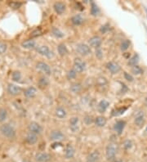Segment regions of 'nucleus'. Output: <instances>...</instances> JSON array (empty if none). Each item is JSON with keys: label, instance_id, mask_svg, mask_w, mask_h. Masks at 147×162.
Instances as JSON below:
<instances>
[{"label": "nucleus", "instance_id": "nucleus-1", "mask_svg": "<svg viewBox=\"0 0 147 162\" xmlns=\"http://www.w3.org/2000/svg\"><path fill=\"white\" fill-rule=\"evenodd\" d=\"M118 145L114 143H109L106 148V159L109 161H114L115 160L116 155L118 153Z\"/></svg>", "mask_w": 147, "mask_h": 162}, {"label": "nucleus", "instance_id": "nucleus-2", "mask_svg": "<svg viewBox=\"0 0 147 162\" xmlns=\"http://www.w3.org/2000/svg\"><path fill=\"white\" fill-rule=\"evenodd\" d=\"M0 132L2 135L8 138H13L16 136V131H15L14 128L8 124H2L0 128Z\"/></svg>", "mask_w": 147, "mask_h": 162}, {"label": "nucleus", "instance_id": "nucleus-3", "mask_svg": "<svg viewBox=\"0 0 147 162\" xmlns=\"http://www.w3.org/2000/svg\"><path fill=\"white\" fill-rule=\"evenodd\" d=\"M86 62L82 60L81 58L76 57L74 61V67L73 69L76 71L77 73H82L83 71H84L86 69Z\"/></svg>", "mask_w": 147, "mask_h": 162}, {"label": "nucleus", "instance_id": "nucleus-4", "mask_svg": "<svg viewBox=\"0 0 147 162\" xmlns=\"http://www.w3.org/2000/svg\"><path fill=\"white\" fill-rule=\"evenodd\" d=\"M145 114L144 111L141 110L136 111L135 116H134V124L138 127H141V126L145 124Z\"/></svg>", "mask_w": 147, "mask_h": 162}, {"label": "nucleus", "instance_id": "nucleus-5", "mask_svg": "<svg viewBox=\"0 0 147 162\" xmlns=\"http://www.w3.org/2000/svg\"><path fill=\"white\" fill-rule=\"evenodd\" d=\"M76 51L81 56H87L91 53V49L85 44H79L76 45Z\"/></svg>", "mask_w": 147, "mask_h": 162}, {"label": "nucleus", "instance_id": "nucleus-6", "mask_svg": "<svg viewBox=\"0 0 147 162\" xmlns=\"http://www.w3.org/2000/svg\"><path fill=\"white\" fill-rule=\"evenodd\" d=\"M36 51L39 53L40 55L45 56L48 58H52L53 57V52L51 51L49 48L48 46H44V45H42V46H39L38 48H36Z\"/></svg>", "mask_w": 147, "mask_h": 162}, {"label": "nucleus", "instance_id": "nucleus-7", "mask_svg": "<svg viewBox=\"0 0 147 162\" xmlns=\"http://www.w3.org/2000/svg\"><path fill=\"white\" fill-rule=\"evenodd\" d=\"M36 69L38 70H39V71L44 73L47 75H50L51 73H52L50 66L47 63L44 62V61H39V62L37 63Z\"/></svg>", "mask_w": 147, "mask_h": 162}, {"label": "nucleus", "instance_id": "nucleus-8", "mask_svg": "<svg viewBox=\"0 0 147 162\" xmlns=\"http://www.w3.org/2000/svg\"><path fill=\"white\" fill-rule=\"evenodd\" d=\"M106 68L108 69V70L111 74L113 75H115V74H118L121 70L120 65H118V63L114 62V61H110L106 64Z\"/></svg>", "mask_w": 147, "mask_h": 162}, {"label": "nucleus", "instance_id": "nucleus-9", "mask_svg": "<svg viewBox=\"0 0 147 162\" xmlns=\"http://www.w3.org/2000/svg\"><path fill=\"white\" fill-rule=\"evenodd\" d=\"M64 138H65V135L60 130H52L49 135V139L51 141H55V142L62 140Z\"/></svg>", "mask_w": 147, "mask_h": 162}, {"label": "nucleus", "instance_id": "nucleus-10", "mask_svg": "<svg viewBox=\"0 0 147 162\" xmlns=\"http://www.w3.org/2000/svg\"><path fill=\"white\" fill-rule=\"evenodd\" d=\"M28 128L30 133H35V134H39L41 133L43 128H42L41 125L38 124L37 122H31L29 123V126H28Z\"/></svg>", "mask_w": 147, "mask_h": 162}, {"label": "nucleus", "instance_id": "nucleus-11", "mask_svg": "<svg viewBox=\"0 0 147 162\" xmlns=\"http://www.w3.org/2000/svg\"><path fill=\"white\" fill-rule=\"evenodd\" d=\"M35 160L39 162H49L52 160V156L46 152H39L35 156Z\"/></svg>", "mask_w": 147, "mask_h": 162}, {"label": "nucleus", "instance_id": "nucleus-12", "mask_svg": "<svg viewBox=\"0 0 147 162\" xmlns=\"http://www.w3.org/2000/svg\"><path fill=\"white\" fill-rule=\"evenodd\" d=\"M7 92L12 96H17V95L20 94L21 93V89L17 85H13V84H9L7 86Z\"/></svg>", "mask_w": 147, "mask_h": 162}, {"label": "nucleus", "instance_id": "nucleus-13", "mask_svg": "<svg viewBox=\"0 0 147 162\" xmlns=\"http://www.w3.org/2000/svg\"><path fill=\"white\" fill-rule=\"evenodd\" d=\"M88 43H89L90 46L94 48V49H99L101 45V43H102V40H101V38L99 36H93L92 38H90L89 40H88Z\"/></svg>", "mask_w": 147, "mask_h": 162}, {"label": "nucleus", "instance_id": "nucleus-14", "mask_svg": "<svg viewBox=\"0 0 147 162\" xmlns=\"http://www.w3.org/2000/svg\"><path fill=\"white\" fill-rule=\"evenodd\" d=\"M53 8H54L56 13H57L58 15H61L65 11V4L64 2H56L53 5Z\"/></svg>", "mask_w": 147, "mask_h": 162}, {"label": "nucleus", "instance_id": "nucleus-15", "mask_svg": "<svg viewBox=\"0 0 147 162\" xmlns=\"http://www.w3.org/2000/svg\"><path fill=\"white\" fill-rule=\"evenodd\" d=\"M101 158V155L98 151H94L92 153H90L89 155L87 156V159H86V162H99Z\"/></svg>", "mask_w": 147, "mask_h": 162}, {"label": "nucleus", "instance_id": "nucleus-16", "mask_svg": "<svg viewBox=\"0 0 147 162\" xmlns=\"http://www.w3.org/2000/svg\"><path fill=\"white\" fill-rule=\"evenodd\" d=\"M75 153V148H73V146L71 144H67L65 149V157L66 159H71V158L74 157Z\"/></svg>", "mask_w": 147, "mask_h": 162}, {"label": "nucleus", "instance_id": "nucleus-17", "mask_svg": "<svg viewBox=\"0 0 147 162\" xmlns=\"http://www.w3.org/2000/svg\"><path fill=\"white\" fill-rule=\"evenodd\" d=\"M126 125V122L124 121H117L115 124H114V130L116 131V133L120 135L121 133H123V128Z\"/></svg>", "mask_w": 147, "mask_h": 162}, {"label": "nucleus", "instance_id": "nucleus-18", "mask_svg": "<svg viewBox=\"0 0 147 162\" xmlns=\"http://www.w3.org/2000/svg\"><path fill=\"white\" fill-rule=\"evenodd\" d=\"M110 106V102L106 100H101V102L98 103V106H97V110L100 113H104L106 112V111L107 110V108Z\"/></svg>", "mask_w": 147, "mask_h": 162}, {"label": "nucleus", "instance_id": "nucleus-19", "mask_svg": "<svg viewBox=\"0 0 147 162\" xmlns=\"http://www.w3.org/2000/svg\"><path fill=\"white\" fill-rule=\"evenodd\" d=\"M70 128L73 132H76L79 129V118L74 116L70 120Z\"/></svg>", "mask_w": 147, "mask_h": 162}, {"label": "nucleus", "instance_id": "nucleus-20", "mask_svg": "<svg viewBox=\"0 0 147 162\" xmlns=\"http://www.w3.org/2000/svg\"><path fill=\"white\" fill-rule=\"evenodd\" d=\"M37 94V89L34 87H29L25 90L24 95L28 98H31V97H35Z\"/></svg>", "mask_w": 147, "mask_h": 162}, {"label": "nucleus", "instance_id": "nucleus-21", "mask_svg": "<svg viewBox=\"0 0 147 162\" xmlns=\"http://www.w3.org/2000/svg\"><path fill=\"white\" fill-rule=\"evenodd\" d=\"M25 140L30 145H33V144H35L37 143V141H38V136L35 133H30L29 132L28 134H27L26 138H25Z\"/></svg>", "mask_w": 147, "mask_h": 162}, {"label": "nucleus", "instance_id": "nucleus-22", "mask_svg": "<svg viewBox=\"0 0 147 162\" xmlns=\"http://www.w3.org/2000/svg\"><path fill=\"white\" fill-rule=\"evenodd\" d=\"M71 22L75 26H80V25H82L84 22V18L80 14H77L71 18Z\"/></svg>", "mask_w": 147, "mask_h": 162}, {"label": "nucleus", "instance_id": "nucleus-23", "mask_svg": "<svg viewBox=\"0 0 147 162\" xmlns=\"http://www.w3.org/2000/svg\"><path fill=\"white\" fill-rule=\"evenodd\" d=\"M139 60H140V58H139V55L138 54H135V55H133V57H131L129 59H128V65L129 66H135V65H137L138 62H139Z\"/></svg>", "mask_w": 147, "mask_h": 162}, {"label": "nucleus", "instance_id": "nucleus-24", "mask_svg": "<svg viewBox=\"0 0 147 162\" xmlns=\"http://www.w3.org/2000/svg\"><path fill=\"white\" fill-rule=\"evenodd\" d=\"M94 122L97 127H104L106 124L107 120L104 116H97V118H95Z\"/></svg>", "mask_w": 147, "mask_h": 162}, {"label": "nucleus", "instance_id": "nucleus-25", "mask_svg": "<svg viewBox=\"0 0 147 162\" xmlns=\"http://www.w3.org/2000/svg\"><path fill=\"white\" fill-rule=\"evenodd\" d=\"M128 110V107H119V108H116L114 109L112 112H111V115L112 116H114V117H117V116H122L126 111Z\"/></svg>", "mask_w": 147, "mask_h": 162}, {"label": "nucleus", "instance_id": "nucleus-26", "mask_svg": "<svg viewBox=\"0 0 147 162\" xmlns=\"http://www.w3.org/2000/svg\"><path fill=\"white\" fill-rule=\"evenodd\" d=\"M21 47L25 49H33L35 47V42L33 39H28V40H25L22 43Z\"/></svg>", "mask_w": 147, "mask_h": 162}, {"label": "nucleus", "instance_id": "nucleus-27", "mask_svg": "<svg viewBox=\"0 0 147 162\" xmlns=\"http://www.w3.org/2000/svg\"><path fill=\"white\" fill-rule=\"evenodd\" d=\"M55 115L57 116L58 118L63 119L66 116V111H65V110L63 107H58L55 110Z\"/></svg>", "mask_w": 147, "mask_h": 162}, {"label": "nucleus", "instance_id": "nucleus-28", "mask_svg": "<svg viewBox=\"0 0 147 162\" xmlns=\"http://www.w3.org/2000/svg\"><path fill=\"white\" fill-rule=\"evenodd\" d=\"M70 89L74 93H79L82 90V85H80L79 83H74L70 86Z\"/></svg>", "mask_w": 147, "mask_h": 162}, {"label": "nucleus", "instance_id": "nucleus-29", "mask_svg": "<svg viewBox=\"0 0 147 162\" xmlns=\"http://www.w3.org/2000/svg\"><path fill=\"white\" fill-rule=\"evenodd\" d=\"M57 51H58V53L60 54V56L66 55L68 53L67 48H66V46H65L64 44H60L58 45Z\"/></svg>", "mask_w": 147, "mask_h": 162}, {"label": "nucleus", "instance_id": "nucleus-30", "mask_svg": "<svg viewBox=\"0 0 147 162\" xmlns=\"http://www.w3.org/2000/svg\"><path fill=\"white\" fill-rule=\"evenodd\" d=\"M52 33L53 34V35L58 39H60V38H63L64 37V33H63L60 29H58L57 27H53L52 30Z\"/></svg>", "mask_w": 147, "mask_h": 162}, {"label": "nucleus", "instance_id": "nucleus-31", "mask_svg": "<svg viewBox=\"0 0 147 162\" xmlns=\"http://www.w3.org/2000/svg\"><path fill=\"white\" fill-rule=\"evenodd\" d=\"M131 45V41L129 39H124L123 41L121 42L120 44V49L122 51H126L128 50V48L130 47Z\"/></svg>", "mask_w": 147, "mask_h": 162}, {"label": "nucleus", "instance_id": "nucleus-32", "mask_svg": "<svg viewBox=\"0 0 147 162\" xmlns=\"http://www.w3.org/2000/svg\"><path fill=\"white\" fill-rule=\"evenodd\" d=\"M100 12V9L94 2H91V14L92 16H97Z\"/></svg>", "mask_w": 147, "mask_h": 162}, {"label": "nucleus", "instance_id": "nucleus-33", "mask_svg": "<svg viewBox=\"0 0 147 162\" xmlns=\"http://www.w3.org/2000/svg\"><path fill=\"white\" fill-rule=\"evenodd\" d=\"M132 73H133V75H139L143 74V69L139 65H135V66H133L132 67Z\"/></svg>", "mask_w": 147, "mask_h": 162}, {"label": "nucleus", "instance_id": "nucleus-34", "mask_svg": "<svg viewBox=\"0 0 147 162\" xmlns=\"http://www.w3.org/2000/svg\"><path fill=\"white\" fill-rule=\"evenodd\" d=\"M48 85L49 81L46 77H41L39 80V85L40 88H45Z\"/></svg>", "mask_w": 147, "mask_h": 162}, {"label": "nucleus", "instance_id": "nucleus-35", "mask_svg": "<svg viewBox=\"0 0 147 162\" xmlns=\"http://www.w3.org/2000/svg\"><path fill=\"white\" fill-rule=\"evenodd\" d=\"M108 84V81L105 77H99L97 79V85L100 87H103L106 86Z\"/></svg>", "mask_w": 147, "mask_h": 162}, {"label": "nucleus", "instance_id": "nucleus-36", "mask_svg": "<svg viewBox=\"0 0 147 162\" xmlns=\"http://www.w3.org/2000/svg\"><path fill=\"white\" fill-rule=\"evenodd\" d=\"M76 75H77V72L74 69H71L67 72L66 77H67L68 80H73V79H75Z\"/></svg>", "mask_w": 147, "mask_h": 162}, {"label": "nucleus", "instance_id": "nucleus-37", "mask_svg": "<svg viewBox=\"0 0 147 162\" xmlns=\"http://www.w3.org/2000/svg\"><path fill=\"white\" fill-rule=\"evenodd\" d=\"M7 112L4 108L0 109V122H3V121L7 119Z\"/></svg>", "mask_w": 147, "mask_h": 162}, {"label": "nucleus", "instance_id": "nucleus-38", "mask_svg": "<svg viewBox=\"0 0 147 162\" xmlns=\"http://www.w3.org/2000/svg\"><path fill=\"white\" fill-rule=\"evenodd\" d=\"M12 80H14V81H17V82H18V81H20V80L21 79V72H20V71H17V70H16V71H14V72L12 73Z\"/></svg>", "mask_w": 147, "mask_h": 162}, {"label": "nucleus", "instance_id": "nucleus-39", "mask_svg": "<svg viewBox=\"0 0 147 162\" xmlns=\"http://www.w3.org/2000/svg\"><path fill=\"white\" fill-rule=\"evenodd\" d=\"M110 24H109V23H106V24L103 25V26L100 28V32H101V34H106V32H108L109 30H110Z\"/></svg>", "mask_w": 147, "mask_h": 162}, {"label": "nucleus", "instance_id": "nucleus-40", "mask_svg": "<svg viewBox=\"0 0 147 162\" xmlns=\"http://www.w3.org/2000/svg\"><path fill=\"white\" fill-rule=\"evenodd\" d=\"M123 147L124 148V149L128 150V149H130V148L133 147V142H132L131 140H129V139L125 140L123 143Z\"/></svg>", "mask_w": 147, "mask_h": 162}, {"label": "nucleus", "instance_id": "nucleus-41", "mask_svg": "<svg viewBox=\"0 0 147 162\" xmlns=\"http://www.w3.org/2000/svg\"><path fill=\"white\" fill-rule=\"evenodd\" d=\"M123 75H124V78H125V80H127L129 82H133V80H134V78L132 75H130L129 73L128 72H124L123 73Z\"/></svg>", "mask_w": 147, "mask_h": 162}, {"label": "nucleus", "instance_id": "nucleus-42", "mask_svg": "<svg viewBox=\"0 0 147 162\" xmlns=\"http://www.w3.org/2000/svg\"><path fill=\"white\" fill-rule=\"evenodd\" d=\"M84 123L86 124H92V122H93V119H92V117L91 116H86L84 117Z\"/></svg>", "mask_w": 147, "mask_h": 162}, {"label": "nucleus", "instance_id": "nucleus-43", "mask_svg": "<svg viewBox=\"0 0 147 162\" xmlns=\"http://www.w3.org/2000/svg\"><path fill=\"white\" fill-rule=\"evenodd\" d=\"M7 51V44L4 43H0V54L4 53Z\"/></svg>", "mask_w": 147, "mask_h": 162}, {"label": "nucleus", "instance_id": "nucleus-44", "mask_svg": "<svg viewBox=\"0 0 147 162\" xmlns=\"http://www.w3.org/2000/svg\"><path fill=\"white\" fill-rule=\"evenodd\" d=\"M96 56L98 59H101L103 57V53H102V50H101L100 48L97 49V51H96Z\"/></svg>", "mask_w": 147, "mask_h": 162}, {"label": "nucleus", "instance_id": "nucleus-45", "mask_svg": "<svg viewBox=\"0 0 147 162\" xmlns=\"http://www.w3.org/2000/svg\"><path fill=\"white\" fill-rule=\"evenodd\" d=\"M40 34H42V31L40 30H35L34 31L32 32V34H31V36L32 37H37V36H39Z\"/></svg>", "mask_w": 147, "mask_h": 162}, {"label": "nucleus", "instance_id": "nucleus-46", "mask_svg": "<svg viewBox=\"0 0 147 162\" xmlns=\"http://www.w3.org/2000/svg\"><path fill=\"white\" fill-rule=\"evenodd\" d=\"M11 5V7H13V8H19V7L21 5V3H18V2H12V3H10Z\"/></svg>", "mask_w": 147, "mask_h": 162}, {"label": "nucleus", "instance_id": "nucleus-47", "mask_svg": "<svg viewBox=\"0 0 147 162\" xmlns=\"http://www.w3.org/2000/svg\"><path fill=\"white\" fill-rule=\"evenodd\" d=\"M114 162H122V160H114Z\"/></svg>", "mask_w": 147, "mask_h": 162}, {"label": "nucleus", "instance_id": "nucleus-48", "mask_svg": "<svg viewBox=\"0 0 147 162\" xmlns=\"http://www.w3.org/2000/svg\"><path fill=\"white\" fill-rule=\"evenodd\" d=\"M71 162H81V161H79V160H74V161H71Z\"/></svg>", "mask_w": 147, "mask_h": 162}, {"label": "nucleus", "instance_id": "nucleus-49", "mask_svg": "<svg viewBox=\"0 0 147 162\" xmlns=\"http://www.w3.org/2000/svg\"><path fill=\"white\" fill-rule=\"evenodd\" d=\"M145 103H146V104H147V97H146V98H145Z\"/></svg>", "mask_w": 147, "mask_h": 162}, {"label": "nucleus", "instance_id": "nucleus-50", "mask_svg": "<svg viewBox=\"0 0 147 162\" xmlns=\"http://www.w3.org/2000/svg\"><path fill=\"white\" fill-rule=\"evenodd\" d=\"M145 132H147V127H146V129H145Z\"/></svg>", "mask_w": 147, "mask_h": 162}]
</instances>
